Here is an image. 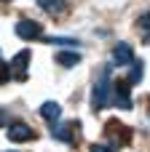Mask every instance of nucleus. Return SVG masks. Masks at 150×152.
Returning a JSON list of instances; mask_svg holds the SVG:
<instances>
[{
	"label": "nucleus",
	"instance_id": "f257e3e1",
	"mask_svg": "<svg viewBox=\"0 0 150 152\" xmlns=\"http://www.w3.org/2000/svg\"><path fill=\"white\" fill-rule=\"evenodd\" d=\"M110 94H113V80H110V67L102 69V75L97 77L94 83V91H91V104L94 110H105L110 104Z\"/></svg>",
	"mask_w": 150,
	"mask_h": 152
},
{
	"label": "nucleus",
	"instance_id": "f03ea898",
	"mask_svg": "<svg viewBox=\"0 0 150 152\" xmlns=\"http://www.w3.org/2000/svg\"><path fill=\"white\" fill-rule=\"evenodd\" d=\"M110 104L118 107V110H132V107H134V102H132V83H129V80H115V83H113Z\"/></svg>",
	"mask_w": 150,
	"mask_h": 152
},
{
	"label": "nucleus",
	"instance_id": "7ed1b4c3",
	"mask_svg": "<svg viewBox=\"0 0 150 152\" xmlns=\"http://www.w3.org/2000/svg\"><path fill=\"white\" fill-rule=\"evenodd\" d=\"M13 32H16V37H21L24 43L43 37V27H40V21H35V19H19L16 27H13Z\"/></svg>",
	"mask_w": 150,
	"mask_h": 152
},
{
	"label": "nucleus",
	"instance_id": "20e7f679",
	"mask_svg": "<svg viewBox=\"0 0 150 152\" xmlns=\"http://www.w3.org/2000/svg\"><path fill=\"white\" fill-rule=\"evenodd\" d=\"M5 136H8V142L21 144V142H32V139H35V131H32L27 123H11L8 131H5Z\"/></svg>",
	"mask_w": 150,
	"mask_h": 152
},
{
	"label": "nucleus",
	"instance_id": "39448f33",
	"mask_svg": "<svg viewBox=\"0 0 150 152\" xmlns=\"http://www.w3.org/2000/svg\"><path fill=\"white\" fill-rule=\"evenodd\" d=\"M132 61H134L132 43H115V48H113V64L115 67H132Z\"/></svg>",
	"mask_w": 150,
	"mask_h": 152
},
{
	"label": "nucleus",
	"instance_id": "423d86ee",
	"mask_svg": "<svg viewBox=\"0 0 150 152\" xmlns=\"http://www.w3.org/2000/svg\"><path fill=\"white\" fill-rule=\"evenodd\" d=\"M30 48H24V51H19L16 56H13V61H11V67L16 69V80H27V61H30Z\"/></svg>",
	"mask_w": 150,
	"mask_h": 152
},
{
	"label": "nucleus",
	"instance_id": "0eeeda50",
	"mask_svg": "<svg viewBox=\"0 0 150 152\" xmlns=\"http://www.w3.org/2000/svg\"><path fill=\"white\" fill-rule=\"evenodd\" d=\"M38 112H40V118H43V120H48V123H56V120L62 118V107H59L56 102H43Z\"/></svg>",
	"mask_w": 150,
	"mask_h": 152
},
{
	"label": "nucleus",
	"instance_id": "6e6552de",
	"mask_svg": "<svg viewBox=\"0 0 150 152\" xmlns=\"http://www.w3.org/2000/svg\"><path fill=\"white\" fill-rule=\"evenodd\" d=\"M38 5L51 16H59V13L67 11V0H38Z\"/></svg>",
	"mask_w": 150,
	"mask_h": 152
},
{
	"label": "nucleus",
	"instance_id": "1a4fd4ad",
	"mask_svg": "<svg viewBox=\"0 0 150 152\" xmlns=\"http://www.w3.org/2000/svg\"><path fill=\"white\" fill-rule=\"evenodd\" d=\"M56 64L70 69V67L81 64V53H78V51H59V53H56Z\"/></svg>",
	"mask_w": 150,
	"mask_h": 152
},
{
	"label": "nucleus",
	"instance_id": "9d476101",
	"mask_svg": "<svg viewBox=\"0 0 150 152\" xmlns=\"http://www.w3.org/2000/svg\"><path fill=\"white\" fill-rule=\"evenodd\" d=\"M54 128H51V136L54 139H59V142H72V131H70V126H59V123H51Z\"/></svg>",
	"mask_w": 150,
	"mask_h": 152
},
{
	"label": "nucleus",
	"instance_id": "9b49d317",
	"mask_svg": "<svg viewBox=\"0 0 150 152\" xmlns=\"http://www.w3.org/2000/svg\"><path fill=\"white\" fill-rule=\"evenodd\" d=\"M142 75H145V64H142L140 59H134V61H132V72H129V83L137 86V83L142 80Z\"/></svg>",
	"mask_w": 150,
	"mask_h": 152
},
{
	"label": "nucleus",
	"instance_id": "f8f14e48",
	"mask_svg": "<svg viewBox=\"0 0 150 152\" xmlns=\"http://www.w3.org/2000/svg\"><path fill=\"white\" fill-rule=\"evenodd\" d=\"M46 40L54 43V45H70V48H78V45H81L75 37H46Z\"/></svg>",
	"mask_w": 150,
	"mask_h": 152
},
{
	"label": "nucleus",
	"instance_id": "ddd939ff",
	"mask_svg": "<svg viewBox=\"0 0 150 152\" xmlns=\"http://www.w3.org/2000/svg\"><path fill=\"white\" fill-rule=\"evenodd\" d=\"M13 75H11V61H3L0 59V83H8Z\"/></svg>",
	"mask_w": 150,
	"mask_h": 152
},
{
	"label": "nucleus",
	"instance_id": "4468645a",
	"mask_svg": "<svg viewBox=\"0 0 150 152\" xmlns=\"http://www.w3.org/2000/svg\"><path fill=\"white\" fill-rule=\"evenodd\" d=\"M137 27H140V29H150V11H148V13H142V16L137 19Z\"/></svg>",
	"mask_w": 150,
	"mask_h": 152
},
{
	"label": "nucleus",
	"instance_id": "2eb2a0df",
	"mask_svg": "<svg viewBox=\"0 0 150 152\" xmlns=\"http://www.w3.org/2000/svg\"><path fill=\"white\" fill-rule=\"evenodd\" d=\"M91 152H118V150H115V144H110V147H105V144H94Z\"/></svg>",
	"mask_w": 150,
	"mask_h": 152
},
{
	"label": "nucleus",
	"instance_id": "dca6fc26",
	"mask_svg": "<svg viewBox=\"0 0 150 152\" xmlns=\"http://www.w3.org/2000/svg\"><path fill=\"white\" fill-rule=\"evenodd\" d=\"M145 43H148V45H150V29H148V35H145Z\"/></svg>",
	"mask_w": 150,
	"mask_h": 152
},
{
	"label": "nucleus",
	"instance_id": "f3484780",
	"mask_svg": "<svg viewBox=\"0 0 150 152\" xmlns=\"http://www.w3.org/2000/svg\"><path fill=\"white\" fill-rule=\"evenodd\" d=\"M3 3H8V0H3Z\"/></svg>",
	"mask_w": 150,
	"mask_h": 152
},
{
	"label": "nucleus",
	"instance_id": "a211bd4d",
	"mask_svg": "<svg viewBox=\"0 0 150 152\" xmlns=\"http://www.w3.org/2000/svg\"><path fill=\"white\" fill-rule=\"evenodd\" d=\"M0 59H3V56H0Z\"/></svg>",
	"mask_w": 150,
	"mask_h": 152
}]
</instances>
